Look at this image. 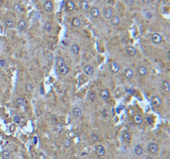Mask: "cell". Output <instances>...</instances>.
I'll list each match as a JSON object with an SVG mask.
<instances>
[{
    "label": "cell",
    "mask_w": 170,
    "mask_h": 159,
    "mask_svg": "<svg viewBox=\"0 0 170 159\" xmlns=\"http://www.w3.org/2000/svg\"><path fill=\"white\" fill-rule=\"evenodd\" d=\"M120 70V66L118 62L116 61H112L111 63L110 64V71L111 73H118Z\"/></svg>",
    "instance_id": "cell-1"
},
{
    "label": "cell",
    "mask_w": 170,
    "mask_h": 159,
    "mask_svg": "<svg viewBox=\"0 0 170 159\" xmlns=\"http://www.w3.org/2000/svg\"><path fill=\"white\" fill-rule=\"evenodd\" d=\"M146 17H148V18H151L152 14L150 13V12H147V13H146Z\"/></svg>",
    "instance_id": "cell-41"
},
{
    "label": "cell",
    "mask_w": 170,
    "mask_h": 159,
    "mask_svg": "<svg viewBox=\"0 0 170 159\" xmlns=\"http://www.w3.org/2000/svg\"><path fill=\"white\" fill-rule=\"evenodd\" d=\"M6 65H7L6 60H5V59H1V60H0V66L3 67V66H6Z\"/></svg>",
    "instance_id": "cell-37"
},
{
    "label": "cell",
    "mask_w": 170,
    "mask_h": 159,
    "mask_svg": "<svg viewBox=\"0 0 170 159\" xmlns=\"http://www.w3.org/2000/svg\"><path fill=\"white\" fill-rule=\"evenodd\" d=\"M152 105L155 107H159L162 105V100L159 96H154L152 98Z\"/></svg>",
    "instance_id": "cell-5"
},
{
    "label": "cell",
    "mask_w": 170,
    "mask_h": 159,
    "mask_svg": "<svg viewBox=\"0 0 170 159\" xmlns=\"http://www.w3.org/2000/svg\"><path fill=\"white\" fill-rule=\"evenodd\" d=\"M125 2H126V4L129 5V6H131V5L135 2V0H125Z\"/></svg>",
    "instance_id": "cell-38"
},
{
    "label": "cell",
    "mask_w": 170,
    "mask_h": 159,
    "mask_svg": "<svg viewBox=\"0 0 170 159\" xmlns=\"http://www.w3.org/2000/svg\"><path fill=\"white\" fill-rule=\"evenodd\" d=\"M84 72H85V74L87 75H92L94 74V68H93V66H91V65H87V66H85Z\"/></svg>",
    "instance_id": "cell-14"
},
{
    "label": "cell",
    "mask_w": 170,
    "mask_h": 159,
    "mask_svg": "<svg viewBox=\"0 0 170 159\" xmlns=\"http://www.w3.org/2000/svg\"><path fill=\"white\" fill-rule=\"evenodd\" d=\"M162 90L164 91H165L166 93H169L170 92V83L169 80H164L162 82Z\"/></svg>",
    "instance_id": "cell-13"
},
{
    "label": "cell",
    "mask_w": 170,
    "mask_h": 159,
    "mask_svg": "<svg viewBox=\"0 0 170 159\" xmlns=\"http://www.w3.org/2000/svg\"><path fill=\"white\" fill-rule=\"evenodd\" d=\"M134 122H135V124H138V125H140L142 124V122H143V119H142V117H141V115H140V114H135V115H134Z\"/></svg>",
    "instance_id": "cell-22"
},
{
    "label": "cell",
    "mask_w": 170,
    "mask_h": 159,
    "mask_svg": "<svg viewBox=\"0 0 170 159\" xmlns=\"http://www.w3.org/2000/svg\"><path fill=\"white\" fill-rule=\"evenodd\" d=\"M91 139L92 142L96 143V142L98 141V140H99V136H98V135L96 134H92L91 135Z\"/></svg>",
    "instance_id": "cell-35"
},
{
    "label": "cell",
    "mask_w": 170,
    "mask_h": 159,
    "mask_svg": "<svg viewBox=\"0 0 170 159\" xmlns=\"http://www.w3.org/2000/svg\"><path fill=\"white\" fill-rule=\"evenodd\" d=\"M34 18H35V20L39 19V13H38L37 12H36L34 13Z\"/></svg>",
    "instance_id": "cell-39"
},
{
    "label": "cell",
    "mask_w": 170,
    "mask_h": 159,
    "mask_svg": "<svg viewBox=\"0 0 170 159\" xmlns=\"http://www.w3.org/2000/svg\"><path fill=\"white\" fill-rule=\"evenodd\" d=\"M126 53H127L130 56H135L136 54H137V51L136 49L134 47V46H127L126 47Z\"/></svg>",
    "instance_id": "cell-12"
},
{
    "label": "cell",
    "mask_w": 170,
    "mask_h": 159,
    "mask_svg": "<svg viewBox=\"0 0 170 159\" xmlns=\"http://www.w3.org/2000/svg\"><path fill=\"white\" fill-rule=\"evenodd\" d=\"M147 68L145 66H140L137 68V73L139 75H140V76H145L147 75Z\"/></svg>",
    "instance_id": "cell-10"
},
{
    "label": "cell",
    "mask_w": 170,
    "mask_h": 159,
    "mask_svg": "<svg viewBox=\"0 0 170 159\" xmlns=\"http://www.w3.org/2000/svg\"><path fill=\"white\" fill-rule=\"evenodd\" d=\"M72 114L76 118H80V117L82 116V109L79 107H75L72 109Z\"/></svg>",
    "instance_id": "cell-16"
},
{
    "label": "cell",
    "mask_w": 170,
    "mask_h": 159,
    "mask_svg": "<svg viewBox=\"0 0 170 159\" xmlns=\"http://www.w3.org/2000/svg\"><path fill=\"white\" fill-rule=\"evenodd\" d=\"M16 105L19 107V108H23L26 105V100L23 98H17L16 100Z\"/></svg>",
    "instance_id": "cell-21"
},
{
    "label": "cell",
    "mask_w": 170,
    "mask_h": 159,
    "mask_svg": "<svg viewBox=\"0 0 170 159\" xmlns=\"http://www.w3.org/2000/svg\"><path fill=\"white\" fill-rule=\"evenodd\" d=\"M56 66L59 67L61 66H62L63 64H65V61H64V58L62 56H57L56 58Z\"/></svg>",
    "instance_id": "cell-27"
},
{
    "label": "cell",
    "mask_w": 170,
    "mask_h": 159,
    "mask_svg": "<svg viewBox=\"0 0 170 159\" xmlns=\"http://www.w3.org/2000/svg\"><path fill=\"white\" fill-rule=\"evenodd\" d=\"M27 22H26V21L23 19H21L18 21V22H17V29L19 31H24L26 30V28H27Z\"/></svg>",
    "instance_id": "cell-9"
},
{
    "label": "cell",
    "mask_w": 170,
    "mask_h": 159,
    "mask_svg": "<svg viewBox=\"0 0 170 159\" xmlns=\"http://www.w3.org/2000/svg\"><path fill=\"white\" fill-rule=\"evenodd\" d=\"M110 22H111V24L113 26H118L120 22V19L118 16H112Z\"/></svg>",
    "instance_id": "cell-23"
},
{
    "label": "cell",
    "mask_w": 170,
    "mask_h": 159,
    "mask_svg": "<svg viewBox=\"0 0 170 159\" xmlns=\"http://www.w3.org/2000/svg\"><path fill=\"white\" fill-rule=\"evenodd\" d=\"M167 57H168L169 60H170V51H168V52H167Z\"/></svg>",
    "instance_id": "cell-42"
},
{
    "label": "cell",
    "mask_w": 170,
    "mask_h": 159,
    "mask_svg": "<svg viewBox=\"0 0 170 159\" xmlns=\"http://www.w3.org/2000/svg\"><path fill=\"white\" fill-rule=\"evenodd\" d=\"M76 159H80V158H76Z\"/></svg>",
    "instance_id": "cell-45"
},
{
    "label": "cell",
    "mask_w": 170,
    "mask_h": 159,
    "mask_svg": "<svg viewBox=\"0 0 170 159\" xmlns=\"http://www.w3.org/2000/svg\"><path fill=\"white\" fill-rule=\"evenodd\" d=\"M72 25L75 27H80L81 25V22L78 17H74L72 19Z\"/></svg>",
    "instance_id": "cell-28"
},
{
    "label": "cell",
    "mask_w": 170,
    "mask_h": 159,
    "mask_svg": "<svg viewBox=\"0 0 170 159\" xmlns=\"http://www.w3.org/2000/svg\"><path fill=\"white\" fill-rule=\"evenodd\" d=\"M91 17H93L94 18H97L100 17V11L99 9L97 8V7H92L91 10Z\"/></svg>",
    "instance_id": "cell-19"
},
{
    "label": "cell",
    "mask_w": 170,
    "mask_h": 159,
    "mask_svg": "<svg viewBox=\"0 0 170 159\" xmlns=\"http://www.w3.org/2000/svg\"><path fill=\"white\" fill-rule=\"evenodd\" d=\"M88 98H89L90 101H91V102H94V101H96V99H97V95H96V93H95L94 91H91V92L89 93Z\"/></svg>",
    "instance_id": "cell-29"
},
{
    "label": "cell",
    "mask_w": 170,
    "mask_h": 159,
    "mask_svg": "<svg viewBox=\"0 0 170 159\" xmlns=\"http://www.w3.org/2000/svg\"><path fill=\"white\" fill-rule=\"evenodd\" d=\"M146 159H154L153 158H151V157H149V158H147Z\"/></svg>",
    "instance_id": "cell-43"
},
{
    "label": "cell",
    "mask_w": 170,
    "mask_h": 159,
    "mask_svg": "<svg viewBox=\"0 0 170 159\" xmlns=\"http://www.w3.org/2000/svg\"><path fill=\"white\" fill-rule=\"evenodd\" d=\"M13 119H14L15 123L17 124H20L22 122V117H21L20 115H15Z\"/></svg>",
    "instance_id": "cell-32"
},
{
    "label": "cell",
    "mask_w": 170,
    "mask_h": 159,
    "mask_svg": "<svg viewBox=\"0 0 170 159\" xmlns=\"http://www.w3.org/2000/svg\"><path fill=\"white\" fill-rule=\"evenodd\" d=\"M135 155H137V156H140V155H142L143 154V152H144V150H143V148L140 145H136L135 147Z\"/></svg>",
    "instance_id": "cell-25"
},
{
    "label": "cell",
    "mask_w": 170,
    "mask_h": 159,
    "mask_svg": "<svg viewBox=\"0 0 170 159\" xmlns=\"http://www.w3.org/2000/svg\"><path fill=\"white\" fill-rule=\"evenodd\" d=\"M5 26H6V27L7 28H12L14 27V21L12 19V18H7L6 20H5Z\"/></svg>",
    "instance_id": "cell-20"
},
{
    "label": "cell",
    "mask_w": 170,
    "mask_h": 159,
    "mask_svg": "<svg viewBox=\"0 0 170 159\" xmlns=\"http://www.w3.org/2000/svg\"><path fill=\"white\" fill-rule=\"evenodd\" d=\"M122 139L126 143H130L131 141V134L127 131L123 132L122 134Z\"/></svg>",
    "instance_id": "cell-18"
},
{
    "label": "cell",
    "mask_w": 170,
    "mask_h": 159,
    "mask_svg": "<svg viewBox=\"0 0 170 159\" xmlns=\"http://www.w3.org/2000/svg\"><path fill=\"white\" fill-rule=\"evenodd\" d=\"M162 40H163V37L159 33H154L152 35V41L155 44H159L162 41Z\"/></svg>",
    "instance_id": "cell-4"
},
{
    "label": "cell",
    "mask_w": 170,
    "mask_h": 159,
    "mask_svg": "<svg viewBox=\"0 0 170 159\" xmlns=\"http://www.w3.org/2000/svg\"><path fill=\"white\" fill-rule=\"evenodd\" d=\"M71 52H72L74 55H77V54L79 53V51H80L79 46L77 45V44H73V45H71Z\"/></svg>",
    "instance_id": "cell-26"
},
{
    "label": "cell",
    "mask_w": 170,
    "mask_h": 159,
    "mask_svg": "<svg viewBox=\"0 0 170 159\" xmlns=\"http://www.w3.org/2000/svg\"><path fill=\"white\" fill-rule=\"evenodd\" d=\"M43 7H44V9H45V11H47V12H51L52 11V9H53V4H52V2H51V1H46L45 2V3L44 5H43Z\"/></svg>",
    "instance_id": "cell-15"
},
{
    "label": "cell",
    "mask_w": 170,
    "mask_h": 159,
    "mask_svg": "<svg viewBox=\"0 0 170 159\" xmlns=\"http://www.w3.org/2000/svg\"><path fill=\"white\" fill-rule=\"evenodd\" d=\"M13 10L15 12H22V6L20 4L18 3H17V4H15L14 6H13Z\"/></svg>",
    "instance_id": "cell-33"
},
{
    "label": "cell",
    "mask_w": 170,
    "mask_h": 159,
    "mask_svg": "<svg viewBox=\"0 0 170 159\" xmlns=\"http://www.w3.org/2000/svg\"><path fill=\"white\" fill-rule=\"evenodd\" d=\"M25 90L28 93L32 92V90H33V85L32 84H27V85H26V86H25Z\"/></svg>",
    "instance_id": "cell-34"
},
{
    "label": "cell",
    "mask_w": 170,
    "mask_h": 159,
    "mask_svg": "<svg viewBox=\"0 0 170 159\" xmlns=\"http://www.w3.org/2000/svg\"><path fill=\"white\" fill-rule=\"evenodd\" d=\"M143 2L145 4H149V3H150V2L153 1V0H142Z\"/></svg>",
    "instance_id": "cell-40"
},
{
    "label": "cell",
    "mask_w": 170,
    "mask_h": 159,
    "mask_svg": "<svg viewBox=\"0 0 170 159\" xmlns=\"http://www.w3.org/2000/svg\"><path fill=\"white\" fill-rule=\"evenodd\" d=\"M63 144H64V147H65V148H69L71 146V141H70V139H66L63 141Z\"/></svg>",
    "instance_id": "cell-36"
},
{
    "label": "cell",
    "mask_w": 170,
    "mask_h": 159,
    "mask_svg": "<svg viewBox=\"0 0 170 159\" xmlns=\"http://www.w3.org/2000/svg\"><path fill=\"white\" fill-rule=\"evenodd\" d=\"M80 7L82 9V10H87L89 8V4H88V2L86 1V0H81V2H80Z\"/></svg>",
    "instance_id": "cell-24"
},
{
    "label": "cell",
    "mask_w": 170,
    "mask_h": 159,
    "mask_svg": "<svg viewBox=\"0 0 170 159\" xmlns=\"http://www.w3.org/2000/svg\"><path fill=\"white\" fill-rule=\"evenodd\" d=\"M103 15H104V17L105 18H107V19H110V18H111L113 16V10L110 8V7H106L104 12H103Z\"/></svg>",
    "instance_id": "cell-11"
},
{
    "label": "cell",
    "mask_w": 170,
    "mask_h": 159,
    "mask_svg": "<svg viewBox=\"0 0 170 159\" xmlns=\"http://www.w3.org/2000/svg\"><path fill=\"white\" fill-rule=\"evenodd\" d=\"M124 75L127 80H130L132 79L134 76V71L132 69L130 68H126L124 71Z\"/></svg>",
    "instance_id": "cell-6"
},
{
    "label": "cell",
    "mask_w": 170,
    "mask_h": 159,
    "mask_svg": "<svg viewBox=\"0 0 170 159\" xmlns=\"http://www.w3.org/2000/svg\"><path fill=\"white\" fill-rule=\"evenodd\" d=\"M44 29L47 32H51V30H52V25L50 22H47L44 26Z\"/></svg>",
    "instance_id": "cell-30"
},
{
    "label": "cell",
    "mask_w": 170,
    "mask_h": 159,
    "mask_svg": "<svg viewBox=\"0 0 170 159\" xmlns=\"http://www.w3.org/2000/svg\"><path fill=\"white\" fill-rule=\"evenodd\" d=\"M166 1H169V0H166Z\"/></svg>",
    "instance_id": "cell-46"
},
{
    "label": "cell",
    "mask_w": 170,
    "mask_h": 159,
    "mask_svg": "<svg viewBox=\"0 0 170 159\" xmlns=\"http://www.w3.org/2000/svg\"><path fill=\"white\" fill-rule=\"evenodd\" d=\"M2 159H9L10 158V153H9V151L4 150L3 152L2 153Z\"/></svg>",
    "instance_id": "cell-31"
},
{
    "label": "cell",
    "mask_w": 170,
    "mask_h": 159,
    "mask_svg": "<svg viewBox=\"0 0 170 159\" xmlns=\"http://www.w3.org/2000/svg\"><path fill=\"white\" fill-rule=\"evenodd\" d=\"M0 17H1V13H0Z\"/></svg>",
    "instance_id": "cell-44"
},
{
    "label": "cell",
    "mask_w": 170,
    "mask_h": 159,
    "mask_svg": "<svg viewBox=\"0 0 170 159\" xmlns=\"http://www.w3.org/2000/svg\"><path fill=\"white\" fill-rule=\"evenodd\" d=\"M68 71H69V68H68V66L66 65V63L63 64L62 66L58 67V72H59V74L61 75H66L68 73Z\"/></svg>",
    "instance_id": "cell-3"
},
{
    "label": "cell",
    "mask_w": 170,
    "mask_h": 159,
    "mask_svg": "<svg viewBox=\"0 0 170 159\" xmlns=\"http://www.w3.org/2000/svg\"><path fill=\"white\" fill-rule=\"evenodd\" d=\"M75 7H76V5H75L73 1H71V0H69V1L66 2V10H67V11H69V12L73 11V10L75 9Z\"/></svg>",
    "instance_id": "cell-17"
},
{
    "label": "cell",
    "mask_w": 170,
    "mask_h": 159,
    "mask_svg": "<svg viewBox=\"0 0 170 159\" xmlns=\"http://www.w3.org/2000/svg\"><path fill=\"white\" fill-rule=\"evenodd\" d=\"M148 150H149V153H154H154H156L159 151V147L156 143H149V146H148Z\"/></svg>",
    "instance_id": "cell-2"
},
{
    "label": "cell",
    "mask_w": 170,
    "mask_h": 159,
    "mask_svg": "<svg viewBox=\"0 0 170 159\" xmlns=\"http://www.w3.org/2000/svg\"><path fill=\"white\" fill-rule=\"evenodd\" d=\"M100 98L102 99L103 100H107L108 99H109L110 97V92L109 90H107V89H104V90H102L101 91H100Z\"/></svg>",
    "instance_id": "cell-7"
},
{
    "label": "cell",
    "mask_w": 170,
    "mask_h": 159,
    "mask_svg": "<svg viewBox=\"0 0 170 159\" xmlns=\"http://www.w3.org/2000/svg\"><path fill=\"white\" fill-rule=\"evenodd\" d=\"M95 151L98 156H104L105 153V149L102 145H97L95 148Z\"/></svg>",
    "instance_id": "cell-8"
}]
</instances>
